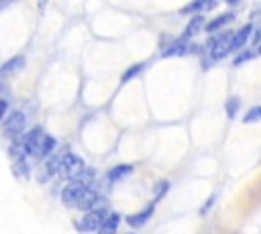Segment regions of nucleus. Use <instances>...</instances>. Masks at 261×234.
I'll use <instances>...</instances> for the list:
<instances>
[{
    "instance_id": "f257e3e1",
    "label": "nucleus",
    "mask_w": 261,
    "mask_h": 234,
    "mask_svg": "<svg viewBox=\"0 0 261 234\" xmlns=\"http://www.w3.org/2000/svg\"><path fill=\"white\" fill-rule=\"evenodd\" d=\"M92 177H94V171H92V169H86L75 181L67 183L65 189L61 191V203H65V206H69V208H77L82 195L90 189Z\"/></svg>"
},
{
    "instance_id": "39448f33",
    "label": "nucleus",
    "mask_w": 261,
    "mask_h": 234,
    "mask_svg": "<svg viewBox=\"0 0 261 234\" xmlns=\"http://www.w3.org/2000/svg\"><path fill=\"white\" fill-rule=\"evenodd\" d=\"M24 124H27L24 114L18 112V110H14L12 114H8V116L4 118V122H2V132H4L6 138H14V140H16V138L22 134V130H24Z\"/></svg>"
},
{
    "instance_id": "a878e982",
    "label": "nucleus",
    "mask_w": 261,
    "mask_h": 234,
    "mask_svg": "<svg viewBox=\"0 0 261 234\" xmlns=\"http://www.w3.org/2000/svg\"><path fill=\"white\" fill-rule=\"evenodd\" d=\"M128 234H133V232H128Z\"/></svg>"
},
{
    "instance_id": "ddd939ff",
    "label": "nucleus",
    "mask_w": 261,
    "mask_h": 234,
    "mask_svg": "<svg viewBox=\"0 0 261 234\" xmlns=\"http://www.w3.org/2000/svg\"><path fill=\"white\" fill-rule=\"evenodd\" d=\"M96 206H98V193H96L94 189H88V191L82 195L80 203H77V208H80V210H88V212L96 210Z\"/></svg>"
},
{
    "instance_id": "dca6fc26",
    "label": "nucleus",
    "mask_w": 261,
    "mask_h": 234,
    "mask_svg": "<svg viewBox=\"0 0 261 234\" xmlns=\"http://www.w3.org/2000/svg\"><path fill=\"white\" fill-rule=\"evenodd\" d=\"M230 20H232V14H230V12H228V14H220V16H216L214 20H210V22L206 24V31H208V33H216L220 26H224V24L230 22Z\"/></svg>"
},
{
    "instance_id": "4468645a",
    "label": "nucleus",
    "mask_w": 261,
    "mask_h": 234,
    "mask_svg": "<svg viewBox=\"0 0 261 234\" xmlns=\"http://www.w3.org/2000/svg\"><path fill=\"white\" fill-rule=\"evenodd\" d=\"M118 224H120V216H118V214H110L108 220H106V222L102 224V228L98 230V234H116Z\"/></svg>"
},
{
    "instance_id": "7ed1b4c3",
    "label": "nucleus",
    "mask_w": 261,
    "mask_h": 234,
    "mask_svg": "<svg viewBox=\"0 0 261 234\" xmlns=\"http://www.w3.org/2000/svg\"><path fill=\"white\" fill-rule=\"evenodd\" d=\"M232 41H234V33H220L218 37H212L206 45V49L210 53V59L218 61L224 55H228L232 51Z\"/></svg>"
},
{
    "instance_id": "aec40b11",
    "label": "nucleus",
    "mask_w": 261,
    "mask_h": 234,
    "mask_svg": "<svg viewBox=\"0 0 261 234\" xmlns=\"http://www.w3.org/2000/svg\"><path fill=\"white\" fill-rule=\"evenodd\" d=\"M141 69H143V63H139V65H135V67H130V69H126V71L122 73V83H126L128 79H133Z\"/></svg>"
},
{
    "instance_id": "f03ea898",
    "label": "nucleus",
    "mask_w": 261,
    "mask_h": 234,
    "mask_svg": "<svg viewBox=\"0 0 261 234\" xmlns=\"http://www.w3.org/2000/svg\"><path fill=\"white\" fill-rule=\"evenodd\" d=\"M84 171H86V163H84L82 157H77L73 153H63L61 155V159H59V175L61 177L75 181Z\"/></svg>"
},
{
    "instance_id": "f3484780",
    "label": "nucleus",
    "mask_w": 261,
    "mask_h": 234,
    "mask_svg": "<svg viewBox=\"0 0 261 234\" xmlns=\"http://www.w3.org/2000/svg\"><path fill=\"white\" fill-rule=\"evenodd\" d=\"M259 120H261V106L249 108V112L243 116V122L245 124H253V122H259Z\"/></svg>"
},
{
    "instance_id": "423d86ee",
    "label": "nucleus",
    "mask_w": 261,
    "mask_h": 234,
    "mask_svg": "<svg viewBox=\"0 0 261 234\" xmlns=\"http://www.w3.org/2000/svg\"><path fill=\"white\" fill-rule=\"evenodd\" d=\"M108 216L110 214H106V210H92V212H88L82 220H80V224H77V230L80 232H94V230H100L102 228V224L108 220Z\"/></svg>"
},
{
    "instance_id": "a211bd4d",
    "label": "nucleus",
    "mask_w": 261,
    "mask_h": 234,
    "mask_svg": "<svg viewBox=\"0 0 261 234\" xmlns=\"http://www.w3.org/2000/svg\"><path fill=\"white\" fill-rule=\"evenodd\" d=\"M216 2H192L184 8V12H200V10H206V8H214Z\"/></svg>"
},
{
    "instance_id": "9b49d317",
    "label": "nucleus",
    "mask_w": 261,
    "mask_h": 234,
    "mask_svg": "<svg viewBox=\"0 0 261 234\" xmlns=\"http://www.w3.org/2000/svg\"><path fill=\"white\" fill-rule=\"evenodd\" d=\"M153 210H155V203H151L149 208H145L143 212H139V214H133V216H128L126 218V222L130 224V226H135V228H139V226H143L151 216H153Z\"/></svg>"
},
{
    "instance_id": "b1692460",
    "label": "nucleus",
    "mask_w": 261,
    "mask_h": 234,
    "mask_svg": "<svg viewBox=\"0 0 261 234\" xmlns=\"http://www.w3.org/2000/svg\"><path fill=\"white\" fill-rule=\"evenodd\" d=\"M0 108H2V116L6 114V108H8V104H6V100L2 98V104H0Z\"/></svg>"
},
{
    "instance_id": "2eb2a0df",
    "label": "nucleus",
    "mask_w": 261,
    "mask_h": 234,
    "mask_svg": "<svg viewBox=\"0 0 261 234\" xmlns=\"http://www.w3.org/2000/svg\"><path fill=\"white\" fill-rule=\"evenodd\" d=\"M24 67V57L22 55H16V57H12L10 61H6L4 65H2V75H8L10 71H18V69H22Z\"/></svg>"
},
{
    "instance_id": "6ab92c4d",
    "label": "nucleus",
    "mask_w": 261,
    "mask_h": 234,
    "mask_svg": "<svg viewBox=\"0 0 261 234\" xmlns=\"http://www.w3.org/2000/svg\"><path fill=\"white\" fill-rule=\"evenodd\" d=\"M239 106H241V100L239 98H228V102H226V114H228V118H234L237 116Z\"/></svg>"
},
{
    "instance_id": "f8f14e48",
    "label": "nucleus",
    "mask_w": 261,
    "mask_h": 234,
    "mask_svg": "<svg viewBox=\"0 0 261 234\" xmlns=\"http://www.w3.org/2000/svg\"><path fill=\"white\" fill-rule=\"evenodd\" d=\"M251 33H253V24H245L241 31H237V33H234V41H232V51H239V49H243Z\"/></svg>"
},
{
    "instance_id": "1a4fd4ad",
    "label": "nucleus",
    "mask_w": 261,
    "mask_h": 234,
    "mask_svg": "<svg viewBox=\"0 0 261 234\" xmlns=\"http://www.w3.org/2000/svg\"><path fill=\"white\" fill-rule=\"evenodd\" d=\"M204 26V16L202 14H196V16H192V20L188 22V26L184 28V35L179 37V39H184V41H188V39H192L196 33H200V28Z\"/></svg>"
},
{
    "instance_id": "0eeeda50",
    "label": "nucleus",
    "mask_w": 261,
    "mask_h": 234,
    "mask_svg": "<svg viewBox=\"0 0 261 234\" xmlns=\"http://www.w3.org/2000/svg\"><path fill=\"white\" fill-rule=\"evenodd\" d=\"M192 49H194L192 43H188V41H184V39H177V41L171 43L161 55H163V57H171V55H188V53H192Z\"/></svg>"
},
{
    "instance_id": "9d476101",
    "label": "nucleus",
    "mask_w": 261,
    "mask_h": 234,
    "mask_svg": "<svg viewBox=\"0 0 261 234\" xmlns=\"http://www.w3.org/2000/svg\"><path fill=\"white\" fill-rule=\"evenodd\" d=\"M133 173V165H128V163H124V165H116V167H112L110 171H108V181L110 183H116V181H122L126 175H130Z\"/></svg>"
},
{
    "instance_id": "6e6552de",
    "label": "nucleus",
    "mask_w": 261,
    "mask_h": 234,
    "mask_svg": "<svg viewBox=\"0 0 261 234\" xmlns=\"http://www.w3.org/2000/svg\"><path fill=\"white\" fill-rule=\"evenodd\" d=\"M59 159H61V155L49 159V161L41 167V171H39V181H41V183H45L49 177H53L55 173H59Z\"/></svg>"
},
{
    "instance_id": "5701e85b",
    "label": "nucleus",
    "mask_w": 261,
    "mask_h": 234,
    "mask_svg": "<svg viewBox=\"0 0 261 234\" xmlns=\"http://www.w3.org/2000/svg\"><path fill=\"white\" fill-rule=\"evenodd\" d=\"M253 43H255V47H261V24H259V28H257V33L253 37Z\"/></svg>"
},
{
    "instance_id": "20e7f679",
    "label": "nucleus",
    "mask_w": 261,
    "mask_h": 234,
    "mask_svg": "<svg viewBox=\"0 0 261 234\" xmlns=\"http://www.w3.org/2000/svg\"><path fill=\"white\" fill-rule=\"evenodd\" d=\"M45 130L41 126H35L33 130H29L24 136H22V147H24V153L29 157H43V147H45Z\"/></svg>"
},
{
    "instance_id": "393cba45",
    "label": "nucleus",
    "mask_w": 261,
    "mask_h": 234,
    "mask_svg": "<svg viewBox=\"0 0 261 234\" xmlns=\"http://www.w3.org/2000/svg\"><path fill=\"white\" fill-rule=\"evenodd\" d=\"M257 51H259V55H261V47H259V49H257Z\"/></svg>"
},
{
    "instance_id": "412c9836",
    "label": "nucleus",
    "mask_w": 261,
    "mask_h": 234,
    "mask_svg": "<svg viewBox=\"0 0 261 234\" xmlns=\"http://www.w3.org/2000/svg\"><path fill=\"white\" fill-rule=\"evenodd\" d=\"M167 187H169V183H167V181H161V183H157V187H155V199H161V197L165 195Z\"/></svg>"
},
{
    "instance_id": "4be33fe9",
    "label": "nucleus",
    "mask_w": 261,
    "mask_h": 234,
    "mask_svg": "<svg viewBox=\"0 0 261 234\" xmlns=\"http://www.w3.org/2000/svg\"><path fill=\"white\" fill-rule=\"evenodd\" d=\"M253 57V53H241L237 59H234V65H241V63H245V61H249Z\"/></svg>"
}]
</instances>
